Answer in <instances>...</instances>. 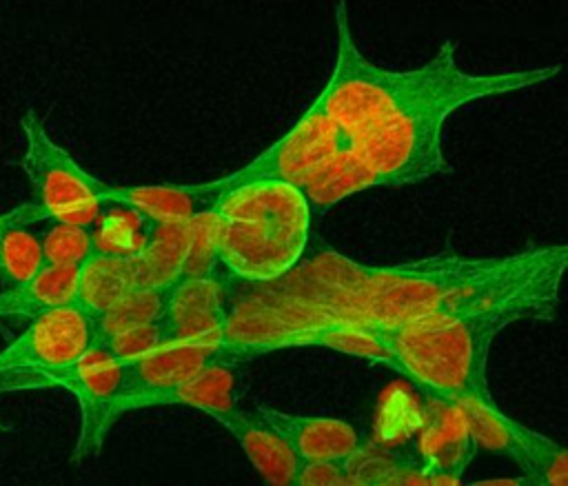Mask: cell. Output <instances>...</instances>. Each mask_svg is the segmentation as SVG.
<instances>
[{
	"instance_id": "25",
	"label": "cell",
	"mask_w": 568,
	"mask_h": 486,
	"mask_svg": "<svg viewBox=\"0 0 568 486\" xmlns=\"http://www.w3.org/2000/svg\"><path fill=\"white\" fill-rule=\"evenodd\" d=\"M164 333L160 322H149V324H140L133 328H126L122 333H115L111 337H106L102 342V346L118 360V362H131L153 348H158L160 344H164Z\"/></svg>"
},
{
	"instance_id": "1",
	"label": "cell",
	"mask_w": 568,
	"mask_h": 486,
	"mask_svg": "<svg viewBox=\"0 0 568 486\" xmlns=\"http://www.w3.org/2000/svg\"><path fill=\"white\" fill-rule=\"evenodd\" d=\"M539 257L530 246L497 257L437 253L402 264H364L320 246L268 282L224 275L226 324L220 362L237 364L280 351L282 340L328 326L395 328L450 311L524 273Z\"/></svg>"
},
{
	"instance_id": "9",
	"label": "cell",
	"mask_w": 568,
	"mask_h": 486,
	"mask_svg": "<svg viewBox=\"0 0 568 486\" xmlns=\"http://www.w3.org/2000/svg\"><path fill=\"white\" fill-rule=\"evenodd\" d=\"M337 151L339 135L326 118L322 102L315 98L282 138H277L242 169L215 180H206V186L215 198L253 180H284L300 186Z\"/></svg>"
},
{
	"instance_id": "15",
	"label": "cell",
	"mask_w": 568,
	"mask_h": 486,
	"mask_svg": "<svg viewBox=\"0 0 568 486\" xmlns=\"http://www.w3.org/2000/svg\"><path fill=\"white\" fill-rule=\"evenodd\" d=\"M437 408L424 431V473L430 484L450 482L457 484L464 466L475 453L466 417L457 404L433 399Z\"/></svg>"
},
{
	"instance_id": "17",
	"label": "cell",
	"mask_w": 568,
	"mask_h": 486,
	"mask_svg": "<svg viewBox=\"0 0 568 486\" xmlns=\"http://www.w3.org/2000/svg\"><path fill=\"white\" fill-rule=\"evenodd\" d=\"M80 266L42 264L22 282L0 288V317L31 320L75 302Z\"/></svg>"
},
{
	"instance_id": "26",
	"label": "cell",
	"mask_w": 568,
	"mask_h": 486,
	"mask_svg": "<svg viewBox=\"0 0 568 486\" xmlns=\"http://www.w3.org/2000/svg\"><path fill=\"white\" fill-rule=\"evenodd\" d=\"M295 484H348L342 459L337 462H302L295 475Z\"/></svg>"
},
{
	"instance_id": "20",
	"label": "cell",
	"mask_w": 568,
	"mask_h": 486,
	"mask_svg": "<svg viewBox=\"0 0 568 486\" xmlns=\"http://www.w3.org/2000/svg\"><path fill=\"white\" fill-rule=\"evenodd\" d=\"M129 288H133V284L126 255L95 251L78 269L75 304L82 306L89 315L98 317L109 306H113Z\"/></svg>"
},
{
	"instance_id": "5",
	"label": "cell",
	"mask_w": 568,
	"mask_h": 486,
	"mask_svg": "<svg viewBox=\"0 0 568 486\" xmlns=\"http://www.w3.org/2000/svg\"><path fill=\"white\" fill-rule=\"evenodd\" d=\"M455 42L444 40L437 53L415 69L373 64L355 44L346 0L335 2V62L317 100L339 135V151L353 135L428 93L455 69Z\"/></svg>"
},
{
	"instance_id": "4",
	"label": "cell",
	"mask_w": 568,
	"mask_h": 486,
	"mask_svg": "<svg viewBox=\"0 0 568 486\" xmlns=\"http://www.w3.org/2000/svg\"><path fill=\"white\" fill-rule=\"evenodd\" d=\"M211 211L217 269L229 280H275L306 253L311 204L297 184L253 180L220 193Z\"/></svg>"
},
{
	"instance_id": "18",
	"label": "cell",
	"mask_w": 568,
	"mask_h": 486,
	"mask_svg": "<svg viewBox=\"0 0 568 486\" xmlns=\"http://www.w3.org/2000/svg\"><path fill=\"white\" fill-rule=\"evenodd\" d=\"M237 402V375L231 368V364L213 362L191 379L162 391L158 395H151L144 402V408L149 406H189L200 413H211L217 408L235 406Z\"/></svg>"
},
{
	"instance_id": "6",
	"label": "cell",
	"mask_w": 568,
	"mask_h": 486,
	"mask_svg": "<svg viewBox=\"0 0 568 486\" xmlns=\"http://www.w3.org/2000/svg\"><path fill=\"white\" fill-rule=\"evenodd\" d=\"M22 155L20 169L29 182L31 198L4 215L16 224L69 222L87 226L104 204H109L111 184L89 173L62 144H58L36 109L20 118Z\"/></svg>"
},
{
	"instance_id": "12",
	"label": "cell",
	"mask_w": 568,
	"mask_h": 486,
	"mask_svg": "<svg viewBox=\"0 0 568 486\" xmlns=\"http://www.w3.org/2000/svg\"><path fill=\"white\" fill-rule=\"evenodd\" d=\"M255 413L286 442L300 462H337L366 446L359 433L342 419L297 415L264 404Z\"/></svg>"
},
{
	"instance_id": "19",
	"label": "cell",
	"mask_w": 568,
	"mask_h": 486,
	"mask_svg": "<svg viewBox=\"0 0 568 486\" xmlns=\"http://www.w3.org/2000/svg\"><path fill=\"white\" fill-rule=\"evenodd\" d=\"M513 439V462L521 470V479L535 486H564L568 482L566 448L550 437L508 417Z\"/></svg>"
},
{
	"instance_id": "13",
	"label": "cell",
	"mask_w": 568,
	"mask_h": 486,
	"mask_svg": "<svg viewBox=\"0 0 568 486\" xmlns=\"http://www.w3.org/2000/svg\"><path fill=\"white\" fill-rule=\"evenodd\" d=\"M209 417L222 424L237 439L253 468L268 484H295L302 462L257 413H246L235 404L211 411Z\"/></svg>"
},
{
	"instance_id": "8",
	"label": "cell",
	"mask_w": 568,
	"mask_h": 486,
	"mask_svg": "<svg viewBox=\"0 0 568 486\" xmlns=\"http://www.w3.org/2000/svg\"><path fill=\"white\" fill-rule=\"evenodd\" d=\"M122 384V362L102 344L87 351L75 362L49 371L38 379V388H64L80 408L78 439L71 450L73 464H84L100 455L111 426L118 422L115 397Z\"/></svg>"
},
{
	"instance_id": "3",
	"label": "cell",
	"mask_w": 568,
	"mask_h": 486,
	"mask_svg": "<svg viewBox=\"0 0 568 486\" xmlns=\"http://www.w3.org/2000/svg\"><path fill=\"white\" fill-rule=\"evenodd\" d=\"M566 264L568 253L459 308L435 311L395 328H373L386 351L384 366L408 377L430 399H493L486 379L493 340L517 322L555 317Z\"/></svg>"
},
{
	"instance_id": "16",
	"label": "cell",
	"mask_w": 568,
	"mask_h": 486,
	"mask_svg": "<svg viewBox=\"0 0 568 486\" xmlns=\"http://www.w3.org/2000/svg\"><path fill=\"white\" fill-rule=\"evenodd\" d=\"M193 217L180 222H151L144 244L126 255L133 286H171L189 253Z\"/></svg>"
},
{
	"instance_id": "7",
	"label": "cell",
	"mask_w": 568,
	"mask_h": 486,
	"mask_svg": "<svg viewBox=\"0 0 568 486\" xmlns=\"http://www.w3.org/2000/svg\"><path fill=\"white\" fill-rule=\"evenodd\" d=\"M98 344L95 317L75 302L31 317L0 348V395L36 391L44 373L75 362Z\"/></svg>"
},
{
	"instance_id": "27",
	"label": "cell",
	"mask_w": 568,
	"mask_h": 486,
	"mask_svg": "<svg viewBox=\"0 0 568 486\" xmlns=\"http://www.w3.org/2000/svg\"><path fill=\"white\" fill-rule=\"evenodd\" d=\"M11 431H13V426L9 422H4L0 415V433H11Z\"/></svg>"
},
{
	"instance_id": "24",
	"label": "cell",
	"mask_w": 568,
	"mask_h": 486,
	"mask_svg": "<svg viewBox=\"0 0 568 486\" xmlns=\"http://www.w3.org/2000/svg\"><path fill=\"white\" fill-rule=\"evenodd\" d=\"M213 273H220L217 231H215V215L209 209L193 215V235H191L189 253L182 264L180 277H197V275H213Z\"/></svg>"
},
{
	"instance_id": "23",
	"label": "cell",
	"mask_w": 568,
	"mask_h": 486,
	"mask_svg": "<svg viewBox=\"0 0 568 486\" xmlns=\"http://www.w3.org/2000/svg\"><path fill=\"white\" fill-rule=\"evenodd\" d=\"M40 237L42 264L82 266L95 251V235L82 224L53 222Z\"/></svg>"
},
{
	"instance_id": "22",
	"label": "cell",
	"mask_w": 568,
	"mask_h": 486,
	"mask_svg": "<svg viewBox=\"0 0 568 486\" xmlns=\"http://www.w3.org/2000/svg\"><path fill=\"white\" fill-rule=\"evenodd\" d=\"M42 266L40 237L0 213V288H9Z\"/></svg>"
},
{
	"instance_id": "2",
	"label": "cell",
	"mask_w": 568,
	"mask_h": 486,
	"mask_svg": "<svg viewBox=\"0 0 568 486\" xmlns=\"http://www.w3.org/2000/svg\"><path fill=\"white\" fill-rule=\"evenodd\" d=\"M559 64L466 73L459 67L428 93L371 124L317 166L300 186L311 213H324L337 202L373 186H404L448 173L444 155L446 120L462 107L544 84Z\"/></svg>"
},
{
	"instance_id": "21",
	"label": "cell",
	"mask_w": 568,
	"mask_h": 486,
	"mask_svg": "<svg viewBox=\"0 0 568 486\" xmlns=\"http://www.w3.org/2000/svg\"><path fill=\"white\" fill-rule=\"evenodd\" d=\"M166 288L160 286H133L129 288L113 306H109L102 315L95 317V331L100 344L126 328L158 322L164 308Z\"/></svg>"
},
{
	"instance_id": "10",
	"label": "cell",
	"mask_w": 568,
	"mask_h": 486,
	"mask_svg": "<svg viewBox=\"0 0 568 486\" xmlns=\"http://www.w3.org/2000/svg\"><path fill=\"white\" fill-rule=\"evenodd\" d=\"M220 362V342L171 340L122 364V384L115 397V415L144 408L151 395L169 391L209 364Z\"/></svg>"
},
{
	"instance_id": "14",
	"label": "cell",
	"mask_w": 568,
	"mask_h": 486,
	"mask_svg": "<svg viewBox=\"0 0 568 486\" xmlns=\"http://www.w3.org/2000/svg\"><path fill=\"white\" fill-rule=\"evenodd\" d=\"M217 198L206 182L193 184H111L109 204L124 206L146 222H180L209 211Z\"/></svg>"
},
{
	"instance_id": "11",
	"label": "cell",
	"mask_w": 568,
	"mask_h": 486,
	"mask_svg": "<svg viewBox=\"0 0 568 486\" xmlns=\"http://www.w3.org/2000/svg\"><path fill=\"white\" fill-rule=\"evenodd\" d=\"M164 340H209L220 342L226 324L224 275H197L175 280L160 315Z\"/></svg>"
}]
</instances>
